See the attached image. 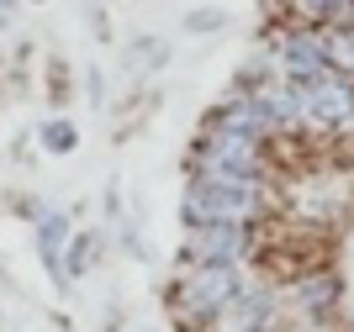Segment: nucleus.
Segmentation results:
<instances>
[{"mask_svg": "<svg viewBox=\"0 0 354 332\" xmlns=\"http://www.w3.org/2000/svg\"><path fill=\"white\" fill-rule=\"evenodd\" d=\"M275 211L270 179H191L180 217L185 227H259Z\"/></svg>", "mask_w": 354, "mask_h": 332, "instance_id": "1", "label": "nucleus"}, {"mask_svg": "<svg viewBox=\"0 0 354 332\" xmlns=\"http://www.w3.org/2000/svg\"><path fill=\"white\" fill-rule=\"evenodd\" d=\"M254 280L238 269V264H191L185 275L175 280V317L180 322H217L227 306L249 290Z\"/></svg>", "mask_w": 354, "mask_h": 332, "instance_id": "2", "label": "nucleus"}, {"mask_svg": "<svg viewBox=\"0 0 354 332\" xmlns=\"http://www.w3.org/2000/svg\"><path fill=\"white\" fill-rule=\"evenodd\" d=\"M191 179H270L265 143L227 127H207L191 159Z\"/></svg>", "mask_w": 354, "mask_h": 332, "instance_id": "3", "label": "nucleus"}, {"mask_svg": "<svg viewBox=\"0 0 354 332\" xmlns=\"http://www.w3.org/2000/svg\"><path fill=\"white\" fill-rule=\"evenodd\" d=\"M265 253V227H191L185 264H254Z\"/></svg>", "mask_w": 354, "mask_h": 332, "instance_id": "4", "label": "nucleus"}, {"mask_svg": "<svg viewBox=\"0 0 354 332\" xmlns=\"http://www.w3.org/2000/svg\"><path fill=\"white\" fill-rule=\"evenodd\" d=\"M301 132L349 137L354 132V79L333 74L323 85H301Z\"/></svg>", "mask_w": 354, "mask_h": 332, "instance_id": "5", "label": "nucleus"}, {"mask_svg": "<svg viewBox=\"0 0 354 332\" xmlns=\"http://www.w3.org/2000/svg\"><path fill=\"white\" fill-rule=\"evenodd\" d=\"M212 127H227V132H243V137H254V143H270V137H281V127H275V116L265 111V101L254 95V90L238 85L227 101L212 111Z\"/></svg>", "mask_w": 354, "mask_h": 332, "instance_id": "6", "label": "nucleus"}, {"mask_svg": "<svg viewBox=\"0 0 354 332\" xmlns=\"http://www.w3.org/2000/svg\"><path fill=\"white\" fill-rule=\"evenodd\" d=\"M265 327H281V290L275 285H249L217 317V332H265Z\"/></svg>", "mask_w": 354, "mask_h": 332, "instance_id": "7", "label": "nucleus"}, {"mask_svg": "<svg viewBox=\"0 0 354 332\" xmlns=\"http://www.w3.org/2000/svg\"><path fill=\"white\" fill-rule=\"evenodd\" d=\"M286 301L296 306V311H301V317H312V322H323L328 311H333V306H339V280L328 275H301L296 280L291 290H286Z\"/></svg>", "mask_w": 354, "mask_h": 332, "instance_id": "8", "label": "nucleus"}, {"mask_svg": "<svg viewBox=\"0 0 354 332\" xmlns=\"http://www.w3.org/2000/svg\"><path fill=\"white\" fill-rule=\"evenodd\" d=\"M317 32H323L328 64H333L344 79H354V27H317Z\"/></svg>", "mask_w": 354, "mask_h": 332, "instance_id": "9", "label": "nucleus"}, {"mask_svg": "<svg viewBox=\"0 0 354 332\" xmlns=\"http://www.w3.org/2000/svg\"><path fill=\"white\" fill-rule=\"evenodd\" d=\"M59 243H64V217H59V211H48V217H43V227H37V248H43L48 269H53V275L64 280V275H69V269H64L69 259L59 253Z\"/></svg>", "mask_w": 354, "mask_h": 332, "instance_id": "10", "label": "nucleus"}, {"mask_svg": "<svg viewBox=\"0 0 354 332\" xmlns=\"http://www.w3.org/2000/svg\"><path fill=\"white\" fill-rule=\"evenodd\" d=\"M296 16H301V27H323L328 11H333V0H286Z\"/></svg>", "mask_w": 354, "mask_h": 332, "instance_id": "11", "label": "nucleus"}, {"mask_svg": "<svg viewBox=\"0 0 354 332\" xmlns=\"http://www.w3.org/2000/svg\"><path fill=\"white\" fill-rule=\"evenodd\" d=\"M95 243H101V237H74V248H69V264H64V269H69V275H80V269H85V264L95 259Z\"/></svg>", "mask_w": 354, "mask_h": 332, "instance_id": "12", "label": "nucleus"}, {"mask_svg": "<svg viewBox=\"0 0 354 332\" xmlns=\"http://www.w3.org/2000/svg\"><path fill=\"white\" fill-rule=\"evenodd\" d=\"M43 143L53 148V153H64V148H74V127H69V121H48V127H43Z\"/></svg>", "mask_w": 354, "mask_h": 332, "instance_id": "13", "label": "nucleus"}, {"mask_svg": "<svg viewBox=\"0 0 354 332\" xmlns=\"http://www.w3.org/2000/svg\"><path fill=\"white\" fill-rule=\"evenodd\" d=\"M222 21H227L222 11H191V16H185V27H191V32H212V27H222Z\"/></svg>", "mask_w": 354, "mask_h": 332, "instance_id": "14", "label": "nucleus"}]
</instances>
